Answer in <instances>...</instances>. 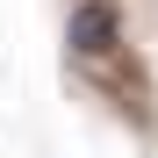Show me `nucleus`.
<instances>
[{
    "instance_id": "1",
    "label": "nucleus",
    "mask_w": 158,
    "mask_h": 158,
    "mask_svg": "<svg viewBox=\"0 0 158 158\" xmlns=\"http://www.w3.org/2000/svg\"><path fill=\"white\" fill-rule=\"evenodd\" d=\"M65 50H72L79 65H108L115 50H122V7H115V0H72Z\"/></svg>"
}]
</instances>
